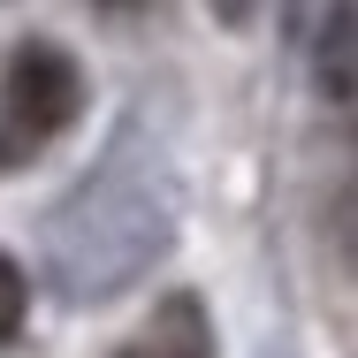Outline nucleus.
Masks as SVG:
<instances>
[{"instance_id":"f257e3e1","label":"nucleus","mask_w":358,"mask_h":358,"mask_svg":"<svg viewBox=\"0 0 358 358\" xmlns=\"http://www.w3.org/2000/svg\"><path fill=\"white\" fill-rule=\"evenodd\" d=\"M76 107H84V76L62 46H46V38H31V46H15V62H8V84H0V115H8V138H0V168H15V152H31V145L62 138L76 122Z\"/></svg>"},{"instance_id":"f03ea898","label":"nucleus","mask_w":358,"mask_h":358,"mask_svg":"<svg viewBox=\"0 0 358 358\" xmlns=\"http://www.w3.org/2000/svg\"><path fill=\"white\" fill-rule=\"evenodd\" d=\"M122 358H214V336H206L199 297H168V305L145 320V336H138Z\"/></svg>"},{"instance_id":"39448f33","label":"nucleus","mask_w":358,"mask_h":358,"mask_svg":"<svg viewBox=\"0 0 358 358\" xmlns=\"http://www.w3.org/2000/svg\"><path fill=\"white\" fill-rule=\"evenodd\" d=\"M214 15H221V23H244V15H252V0H214Z\"/></svg>"},{"instance_id":"7ed1b4c3","label":"nucleus","mask_w":358,"mask_h":358,"mask_svg":"<svg viewBox=\"0 0 358 358\" xmlns=\"http://www.w3.org/2000/svg\"><path fill=\"white\" fill-rule=\"evenodd\" d=\"M313 62H320V92L343 107L351 99V0H336L328 8V23H320V46H313Z\"/></svg>"},{"instance_id":"20e7f679","label":"nucleus","mask_w":358,"mask_h":358,"mask_svg":"<svg viewBox=\"0 0 358 358\" xmlns=\"http://www.w3.org/2000/svg\"><path fill=\"white\" fill-rule=\"evenodd\" d=\"M23 320H31V282H23V267L0 252V343H15Z\"/></svg>"}]
</instances>
